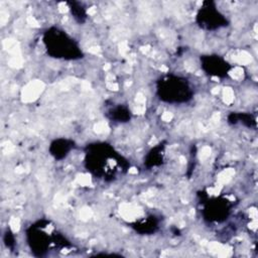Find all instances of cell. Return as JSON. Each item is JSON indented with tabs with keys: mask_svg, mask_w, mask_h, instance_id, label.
I'll return each mask as SVG.
<instances>
[{
	"mask_svg": "<svg viewBox=\"0 0 258 258\" xmlns=\"http://www.w3.org/2000/svg\"><path fill=\"white\" fill-rule=\"evenodd\" d=\"M84 164L95 177L105 181L114 180L118 172L125 173L130 162L107 142L90 143L85 148Z\"/></svg>",
	"mask_w": 258,
	"mask_h": 258,
	"instance_id": "6da1fadb",
	"label": "cell"
},
{
	"mask_svg": "<svg viewBox=\"0 0 258 258\" xmlns=\"http://www.w3.org/2000/svg\"><path fill=\"white\" fill-rule=\"evenodd\" d=\"M42 42L50 57L64 60H76L84 57L79 42L61 28L51 26L44 30Z\"/></svg>",
	"mask_w": 258,
	"mask_h": 258,
	"instance_id": "7a4b0ae2",
	"label": "cell"
},
{
	"mask_svg": "<svg viewBox=\"0 0 258 258\" xmlns=\"http://www.w3.org/2000/svg\"><path fill=\"white\" fill-rule=\"evenodd\" d=\"M155 87L157 98L166 104H185L194 98L191 84L182 76L174 74L163 75L157 79Z\"/></svg>",
	"mask_w": 258,
	"mask_h": 258,
	"instance_id": "3957f363",
	"label": "cell"
},
{
	"mask_svg": "<svg viewBox=\"0 0 258 258\" xmlns=\"http://www.w3.org/2000/svg\"><path fill=\"white\" fill-rule=\"evenodd\" d=\"M50 222L48 220H38L28 226L25 230L26 243L35 257L45 256L51 246H55V231L47 232Z\"/></svg>",
	"mask_w": 258,
	"mask_h": 258,
	"instance_id": "277c9868",
	"label": "cell"
},
{
	"mask_svg": "<svg viewBox=\"0 0 258 258\" xmlns=\"http://www.w3.org/2000/svg\"><path fill=\"white\" fill-rule=\"evenodd\" d=\"M198 26L207 31H215L229 25V20L213 1H205L196 14Z\"/></svg>",
	"mask_w": 258,
	"mask_h": 258,
	"instance_id": "5b68a950",
	"label": "cell"
},
{
	"mask_svg": "<svg viewBox=\"0 0 258 258\" xmlns=\"http://www.w3.org/2000/svg\"><path fill=\"white\" fill-rule=\"evenodd\" d=\"M202 216L206 222L222 223L228 219L231 214L233 204L224 197L202 200Z\"/></svg>",
	"mask_w": 258,
	"mask_h": 258,
	"instance_id": "8992f818",
	"label": "cell"
},
{
	"mask_svg": "<svg viewBox=\"0 0 258 258\" xmlns=\"http://www.w3.org/2000/svg\"><path fill=\"white\" fill-rule=\"evenodd\" d=\"M200 64L203 72L209 77L224 79L228 77L232 66L219 54H203L200 56Z\"/></svg>",
	"mask_w": 258,
	"mask_h": 258,
	"instance_id": "52a82bcc",
	"label": "cell"
},
{
	"mask_svg": "<svg viewBox=\"0 0 258 258\" xmlns=\"http://www.w3.org/2000/svg\"><path fill=\"white\" fill-rule=\"evenodd\" d=\"M75 147L76 143L74 140L69 138H56L50 142L48 152L55 160H61L66 158Z\"/></svg>",
	"mask_w": 258,
	"mask_h": 258,
	"instance_id": "ba28073f",
	"label": "cell"
},
{
	"mask_svg": "<svg viewBox=\"0 0 258 258\" xmlns=\"http://www.w3.org/2000/svg\"><path fill=\"white\" fill-rule=\"evenodd\" d=\"M131 228L140 235H152L159 230V219L155 215H149L131 224Z\"/></svg>",
	"mask_w": 258,
	"mask_h": 258,
	"instance_id": "9c48e42d",
	"label": "cell"
},
{
	"mask_svg": "<svg viewBox=\"0 0 258 258\" xmlns=\"http://www.w3.org/2000/svg\"><path fill=\"white\" fill-rule=\"evenodd\" d=\"M105 115L114 123H127L132 118V113L129 107L122 104L112 106L107 110Z\"/></svg>",
	"mask_w": 258,
	"mask_h": 258,
	"instance_id": "30bf717a",
	"label": "cell"
},
{
	"mask_svg": "<svg viewBox=\"0 0 258 258\" xmlns=\"http://www.w3.org/2000/svg\"><path fill=\"white\" fill-rule=\"evenodd\" d=\"M164 142H160L152 147L144 157V166L147 168H152L161 165L164 159Z\"/></svg>",
	"mask_w": 258,
	"mask_h": 258,
	"instance_id": "8fae6325",
	"label": "cell"
},
{
	"mask_svg": "<svg viewBox=\"0 0 258 258\" xmlns=\"http://www.w3.org/2000/svg\"><path fill=\"white\" fill-rule=\"evenodd\" d=\"M227 122L230 125L242 124L248 128H256V118L251 113L246 112H232L227 117Z\"/></svg>",
	"mask_w": 258,
	"mask_h": 258,
	"instance_id": "7c38bea8",
	"label": "cell"
},
{
	"mask_svg": "<svg viewBox=\"0 0 258 258\" xmlns=\"http://www.w3.org/2000/svg\"><path fill=\"white\" fill-rule=\"evenodd\" d=\"M68 5H69V10H70L72 17L78 23L86 22V20L88 18L87 9L82 3L76 2V1H71V2H68Z\"/></svg>",
	"mask_w": 258,
	"mask_h": 258,
	"instance_id": "4fadbf2b",
	"label": "cell"
},
{
	"mask_svg": "<svg viewBox=\"0 0 258 258\" xmlns=\"http://www.w3.org/2000/svg\"><path fill=\"white\" fill-rule=\"evenodd\" d=\"M3 244L10 251H14L16 247V239L10 228H7L3 234Z\"/></svg>",
	"mask_w": 258,
	"mask_h": 258,
	"instance_id": "5bb4252c",
	"label": "cell"
}]
</instances>
